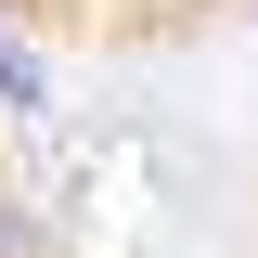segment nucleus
Here are the masks:
<instances>
[{"label": "nucleus", "mask_w": 258, "mask_h": 258, "mask_svg": "<svg viewBox=\"0 0 258 258\" xmlns=\"http://www.w3.org/2000/svg\"><path fill=\"white\" fill-rule=\"evenodd\" d=\"M0 103H39V52H13V39H0Z\"/></svg>", "instance_id": "nucleus-2"}, {"label": "nucleus", "mask_w": 258, "mask_h": 258, "mask_svg": "<svg viewBox=\"0 0 258 258\" xmlns=\"http://www.w3.org/2000/svg\"><path fill=\"white\" fill-rule=\"evenodd\" d=\"M0 258H64V220L39 207V181H13V168H0Z\"/></svg>", "instance_id": "nucleus-1"}]
</instances>
